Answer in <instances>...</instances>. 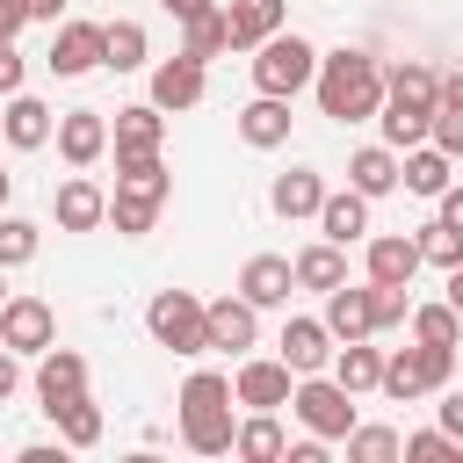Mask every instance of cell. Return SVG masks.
I'll list each match as a JSON object with an SVG mask.
<instances>
[{
    "mask_svg": "<svg viewBox=\"0 0 463 463\" xmlns=\"http://www.w3.org/2000/svg\"><path fill=\"white\" fill-rule=\"evenodd\" d=\"M14 87H22V51L0 43V94H14Z\"/></svg>",
    "mask_w": 463,
    "mask_h": 463,
    "instance_id": "cell-45",
    "label": "cell"
},
{
    "mask_svg": "<svg viewBox=\"0 0 463 463\" xmlns=\"http://www.w3.org/2000/svg\"><path fill=\"white\" fill-rule=\"evenodd\" d=\"M376 123H383V145L391 152H405V145H420L427 137V109H412V101H376Z\"/></svg>",
    "mask_w": 463,
    "mask_h": 463,
    "instance_id": "cell-33",
    "label": "cell"
},
{
    "mask_svg": "<svg viewBox=\"0 0 463 463\" xmlns=\"http://www.w3.org/2000/svg\"><path fill=\"white\" fill-rule=\"evenodd\" d=\"M203 7H210V0H166V14H181V22H188V14H203Z\"/></svg>",
    "mask_w": 463,
    "mask_h": 463,
    "instance_id": "cell-48",
    "label": "cell"
},
{
    "mask_svg": "<svg viewBox=\"0 0 463 463\" xmlns=\"http://www.w3.org/2000/svg\"><path fill=\"white\" fill-rule=\"evenodd\" d=\"M232 456H246V463H275V456H282V420H275V412L239 420V427H232Z\"/></svg>",
    "mask_w": 463,
    "mask_h": 463,
    "instance_id": "cell-31",
    "label": "cell"
},
{
    "mask_svg": "<svg viewBox=\"0 0 463 463\" xmlns=\"http://www.w3.org/2000/svg\"><path fill=\"white\" fill-rule=\"evenodd\" d=\"M43 65H51L58 80H80V72H94V65H101V22H58V36H51Z\"/></svg>",
    "mask_w": 463,
    "mask_h": 463,
    "instance_id": "cell-10",
    "label": "cell"
},
{
    "mask_svg": "<svg viewBox=\"0 0 463 463\" xmlns=\"http://www.w3.org/2000/svg\"><path fill=\"white\" fill-rule=\"evenodd\" d=\"M181 29H188V36H181V58H195V65H210V58L224 51V14H217V7H203V14H188Z\"/></svg>",
    "mask_w": 463,
    "mask_h": 463,
    "instance_id": "cell-36",
    "label": "cell"
},
{
    "mask_svg": "<svg viewBox=\"0 0 463 463\" xmlns=\"http://www.w3.org/2000/svg\"><path fill=\"white\" fill-rule=\"evenodd\" d=\"M14 391H22V354H14V347H0V405H7Z\"/></svg>",
    "mask_w": 463,
    "mask_h": 463,
    "instance_id": "cell-43",
    "label": "cell"
},
{
    "mask_svg": "<svg viewBox=\"0 0 463 463\" xmlns=\"http://www.w3.org/2000/svg\"><path fill=\"white\" fill-rule=\"evenodd\" d=\"M333 340H369V289H347V282H333L326 289V318H318Z\"/></svg>",
    "mask_w": 463,
    "mask_h": 463,
    "instance_id": "cell-26",
    "label": "cell"
},
{
    "mask_svg": "<svg viewBox=\"0 0 463 463\" xmlns=\"http://www.w3.org/2000/svg\"><path fill=\"white\" fill-rule=\"evenodd\" d=\"M101 210H109V195H101L87 174H72V181L51 195V217H58V232H94V224H101Z\"/></svg>",
    "mask_w": 463,
    "mask_h": 463,
    "instance_id": "cell-22",
    "label": "cell"
},
{
    "mask_svg": "<svg viewBox=\"0 0 463 463\" xmlns=\"http://www.w3.org/2000/svg\"><path fill=\"white\" fill-rule=\"evenodd\" d=\"M318 239H333V246H354V239H369V195H354V188H340V195H318Z\"/></svg>",
    "mask_w": 463,
    "mask_h": 463,
    "instance_id": "cell-16",
    "label": "cell"
},
{
    "mask_svg": "<svg viewBox=\"0 0 463 463\" xmlns=\"http://www.w3.org/2000/svg\"><path fill=\"white\" fill-rule=\"evenodd\" d=\"M145 333L174 354H210L203 347V297H188V289H159L145 304Z\"/></svg>",
    "mask_w": 463,
    "mask_h": 463,
    "instance_id": "cell-6",
    "label": "cell"
},
{
    "mask_svg": "<svg viewBox=\"0 0 463 463\" xmlns=\"http://www.w3.org/2000/svg\"><path fill=\"white\" fill-rule=\"evenodd\" d=\"M51 137H58V159H65V166H94V159L109 152V116L72 109V116H58V123H51Z\"/></svg>",
    "mask_w": 463,
    "mask_h": 463,
    "instance_id": "cell-13",
    "label": "cell"
},
{
    "mask_svg": "<svg viewBox=\"0 0 463 463\" xmlns=\"http://www.w3.org/2000/svg\"><path fill=\"white\" fill-rule=\"evenodd\" d=\"M347 188L369 195V203L391 195V188H398V152H391V145H362V152L347 159Z\"/></svg>",
    "mask_w": 463,
    "mask_h": 463,
    "instance_id": "cell-24",
    "label": "cell"
},
{
    "mask_svg": "<svg viewBox=\"0 0 463 463\" xmlns=\"http://www.w3.org/2000/svg\"><path fill=\"white\" fill-rule=\"evenodd\" d=\"M398 449H405L412 463H449V456H456V434H405Z\"/></svg>",
    "mask_w": 463,
    "mask_h": 463,
    "instance_id": "cell-42",
    "label": "cell"
},
{
    "mask_svg": "<svg viewBox=\"0 0 463 463\" xmlns=\"http://www.w3.org/2000/svg\"><path fill=\"white\" fill-rule=\"evenodd\" d=\"M0 297H7V268H0Z\"/></svg>",
    "mask_w": 463,
    "mask_h": 463,
    "instance_id": "cell-50",
    "label": "cell"
},
{
    "mask_svg": "<svg viewBox=\"0 0 463 463\" xmlns=\"http://www.w3.org/2000/svg\"><path fill=\"white\" fill-rule=\"evenodd\" d=\"M260 340V311L246 297H217L203 304V347H224V354H246Z\"/></svg>",
    "mask_w": 463,
    "mask_h": 463,
    "instance_id": "cell-8",
    "label": "cell"
},
{
    "mask_svg": "<svg viewBox=\"0 0 463 463\" xmlns=\"http://www.w3.org/2000/svg\"><path fill=\"white\" fill-rule=\"evenodd\" d=\"M311 87H318V109H326L333 123H362V116H376V101H383V65H376L369 51H333V58H318Z\"/></svg>",
    "mask_w": 463,
    "mask_h": 463,
    "instance_id": "cell-1",
    "label": "cell"
},
{
    "mask_svg": "<svg viewBox=\"0 0 463 463\" xmlns=\"http://www.w3.org/2000/svg\"><path fill=\"white\" fill-rule=\"evenodd\" d=\"M152 217H159V203H145V195H109V210H101V224H116L123 239H145Z\"/></svg>",
    "mask_w": 463,
    "mask_h": 463,
    "instance_id": "cell-38",
    "label": "cell"
},
{
    "mask_svg": "<svg viewBox=\"0 0 463 463\" xmlns=\"http://www.w3.org/2000/svg\"><path fill=\"white\" fill-rule=\"evenodd\" d=\"M405 282H369V333H391V326H405Z\"/></svg>",
    "mask_w": 463,
    "mask_h": 463,
    "instance_id": "cell-41",
    "label": "cell"
},
{
    "mask_svg": "<svg viewBox=\"0 0 463 463\" xmlns=\"http://www.w3.org/2000/svg\"><path fill=\"white\" fill-rule=\"evenodd\" d=\"M217 14H224V51H253L260 36H275L289 22V0H232Z\"/></svg>",
    "mask_w": 463,
    "mask_h": 463,
    "instance_id": "cell-11",
    "label": "cell"
},
{
    "mask_svg": "<svg viewBox=\"0 0 463 463\" xmlns=\"http://www.w3.org/2000/svg\"><path fill=\"white\" fill-rule=\"evenodd\" d=\"M195 101H203V65L181 58V51L159 58V65H152V109H159V116H181V109H195Z\"/></svg>",
    "mask_w": 463,
    "mask_h": 463,
    "instance_id": "cell-12",
    "label": "cell"
},
{
    "mask_svg": "<svg viewBox=\"0 0 463 463\" xmlns=\"http://www.w3.org/2000/svg\"><path fill=\"white\" fill-rule=\"evenodd\" d=\"M232 376H217V369H195L188 383H181V441L195 449V456H232Z\"/></svg>",
    "mask_w": 463,
    "mask_h": 463,
    "instance_id": "cell-2",
    "label": "cell"
},
{
    "mask_svg": "<svg viewBox=\"0 0 463 463\" xmlns=\"http://www.w3.org/2000/svg\"><path fill=\"white\" fill-rule=\"evenodd\" d=\"M51 123H58V116H51L36 94H22V87H14V94H7V109H0V130H7V145H14V152L51 145Z\"/></svg>",
    "mask_w": 463,
    "mask_h": 463,
    "instance_id": "cell-17",
    "label": "cell"
},
{
    "mask_svg": "<svg viewBox=\"0 0 463 463\" xmlns=\"http://www.w3.org/2000/svg\"><path fill=\"white\" fill-rule=\"evenodd\" d=\"M289 275H297V289H333V282H347V246H333V239H318V246H304L297 260H289Z\"/></svg>",
    "mask_w": 463,
    "mask_h": 463,
    "instance_id": "cell-25",
    "label": "cell"
},
{
    "mask_svg": "<svg viewBox=\"0 0 463 463\" xmlns=\"http://www.w3.org/2000/svg\"><path fill=\"white\" fill-rule=\"evenodd\" d=\"M87 391V362L72 354V347H43V362H36V398H43V412H58L65 398H80Z\"/></svg>",
    "mask_w": 463,
    "mask_h": 463,
    "instance_id": "cell-15",
    "label": "cell"
},
{
    "mask_svg": "<svg viewBox=\"0 0 463 463\" xmlns=\"http://www.w3.org/2000/svg\"><path fill=\"white\" fill-rule=\"evenodd\" d=\"M456 376V347H391L383 354V369H376V391L383 398H398V405H412V398H427V391H441Z\"/></svg>",
    "mask_w": 463,
    "mask_h": 463,
    "instance_id": "cell-4",
    "label": "cell"
},
{
    "mask_svg": "<svg viewBox=\"0 0 463 463\" xmlns=\"http://www.w3.org/2000/svg\"><path fill=\"white\" fill-rule=\"evenodd\" d=\"M159 137H166V116H159L152 101H137V109H116V130H109V145H116V159H137V152H159Z\"/></svg>",
    "mask_w": 463,
    "mask_h": 463,
    "instance_id": "cell-21",
    "label": "cell"
},
{
    "mask_svg": "<svg viewBox=\"0 0 463 463\" xmlns=\"http://www.w3.org/2000/svg\"><path fill=\"white\" fill-rule=\"evenodd\" d=\"M51 420H58V441H65V449H94V441H101V405H94L87 391H80V398H65Z\"/></svg>",
    "mask_w": 463,
    "mask_h": 463,
    "instance_id": "cell-32",
    "label": "cell"
},
{
    "mask_svg": "<svg viewBox=\"0 0 463 463\" xmlns=\"http://www.w3.org/2000/svg\"><path fill=\"white\" fill-rule=\"evenodd\" d=\"M36 246H43V232L29 217H0V268H29Z\"/></svg>",
    "mask_w": 463,
    "mask_h": 463,
    "instance_id": "cell-40",
    "label": "cell"
},
{
    "mask_svg": "<svg viewBox=\"0 0 463 463\" xmlns=\"http://www.w3.org/2000/svg\"><path fill=\"white\" fill-rule=\"evenodd\" d=\"M239 137H246L253 152L289 145V101H282V94H253V101L239 109Z\"/></svg>",
    "mask_w": 463,
    "mask_h": 463,
    "instance_id": "cell-18",
    "label": "cell"
},
{
    "mask_svg": "<svg viewBox=\"0 0 463 463\" xmlns=\"http://www.w3.org/2000/svg\"><path fill=\"white\" fill-rule=\"evenodd\" d=\"M311 72H318V51H311L297 29H275V36L253 43V87H260V94L297 101V94L311 87Z\"/></svg>",
    "mask_w": 463,
    "mask_h": 463,
    "instance_id": "cell-3",
    "label": "cell"
},
{
    "mask_svg": "<svg viewBox=\"0 0 463 463\" xmlns=\"http://www.w3.org/2000/svg\"><path fill=\"white\" fill-rule=\"evenodd\" d=\"M318 195H326V181L311 174V166H289L275 188H268V203H275V217H311L318 210Z\"/></svg>",
    "mask_w": 463,
    "mask_h": 463,
    "instance_id": "cell-30",
    "label": "cell"
},
{
    "mask_svg": "<svg viewBox=\"0 0 463 463\" xmlns=\"http://www.w3.org/2000/svg\"><path fill=\"white\" fill-rule=\"evenodd\" d=\"M7 195H14V174H0V203H7Z\"/></svg>",
    "mask_w": 463,
    "mask_h": 463,
    "instance_id": "cell-49",
    "label": "cell"
},
{
    "mask_svg": "<svg viewBox=\"0 0 463 463\" xmlns=\"http://www.w3.org/2000/svg\"><path fill=\"white\" fill-rule=\"evenodd\" d=\"M405 318H412V340H420V347H456V340H463L456 304H420V311H405Z\"/></svg>",
    "mask_w": 463,
    "mask_h": 463,
    "instance_id": "cell-35",
    "label": "cell"
},
{
    "mask_svg": "<svg viewBox=\"0 0 463 463\" xmlns=\"http://www.w3.org/2000/svg\"><path fill=\"white\" fill-rule=\"evenodd\" d=\"M340 441H347V463H398V434L391 427H362L354 420Z\"/></svg>",
    "mask_w": 463,
    "mask_h": 463,
    "instance_id": "cell-37",
    "label": "cell"
},
{
    "mask_svg": "<svg viewBox=\"0 0 463 463\" xmlns=\"http://www.w3.org/2000/svg\"><path fill=\"white\" fill-rule=\"evenodd\" d=\"M289 289H297V275H289V260H282V253H253V260H246V275H239V297H246L253 311H282V304H289Z\"/></svg>",
    "mask_w": 463,
    "mask_h": 463,
    "instance_id": "cell-14",
    "label": "cell"
},
{
    "mask_svg": "<svg viewBox=\"0 0 463 463\" xmlns=\"http://www.w3.org/2000/svg\"><path fill=\"white\" fill-rule=\"evenodd\" d=\"M145 58H152L145 22H101V65H109V72H137Z\"/></svg>",
    "mask_w": 463,
    "mask_h": 463,
    "instance_id": "cell-28",
    "label": "cell"
},
{
    "mask_svg": "<svg viewBox=\"0 0 463 463\" xmlns=\"http://www.w3.org/2000/svg\"><path fill=\"white\" fill-rule=\"evenodd\" d=\"M398 181H405V195H441L449 181H456V159L441 152V145H405V159H398Z\"/></svg>",
    "mask_w": 463,
    "mask_h": 463,
    "instance_id": "cell-19",
    "label": "cell"
},
{
    "mask_svg": "<svg viewBox=\"0 0 463 463\" xmlns=\"http://www.w3.org/2000/svg\"><path fill=\"white\" fill-rule=\"evenodd\" d=\"M441 434H456V441H463V398H441Z\"/></svg>",
    "mask_w": 463,
    "mask_h": 463,
    "instance_id": "cell-46",
    "label": "cell"
},
{
    "mask_svg": "<svg viewBox=\"0 0 463 463\" xmlns=\"http://www.w3.org/2000/svg\"><path fill=\"white\" fill-rule=\"evenodd\" d=\"M326 354H333V333H326L318 318H289V326H282V354H275V362H282L289 376L326 369Z\"/></svg>",
    "mask_w": 463,
    "mask_h": 463,
    "instance_id": "cell-20",
    "label": "cell"
},
{
    "mask_svg": "<svg viewBox=\"0 0 463 463\" xmlns=\"http://www.w3.org/2000/svg\"><path fill=\"white\" fill-rule=\"evenodd\" d=\"M289 412H297L318 441H340V434L354 427V391H340L326 369H311V376H297V383H289Z\"/></svg>",
    "mask_w": 463,
    "mask_h": 463,
    "instance_id": "cell-5",
    "label": "cell"
},
{
    "mask_svg": "<svg viewBox=\"0 0 463 463\" xmlns=\"http://www.w3.org/2000/svg\"><path fill=\"white\" fill-rule=\"evenodd\" d=\"M383 94H391V101H412V109H434V65H420V58L391 65V72H383Z\"/></svg>",
    "mask_w": 463,
    "mask_h": 463,
    "instance_id": "cell-34",
    "label": "cell"
},
{
    "mask_svg": "<svg viewBox=\"0 0 463 463\" xmlns=\"http://www.w3.org/2000/svg\"><path fill=\"white\" fill-rule=\"evenodd\" d=\"M412 275H420V246L405 232H376L369 239V282H405L412 289Z\"/></svg>",
    "mask_w": 463,
    "mask_h": 463,
    "instance_id": "cell-23",
    "label": "cell"
},
{
    "mask_svg": "<svg viewBox=\"0 0 463 463\" xmlns=\"http://www.w3.org/2000/svg\"><path fill=\"white\" fill-rule=\"evenodd\" d=\"M326 362H333V383H340V391H354V398H362V391H376V369H383V354H376L369 340H340Z\"/></svg>",
    "mask_w": 463,
    "mask_h": 463,
    "instance_id": "cell-27",
    "label": "cell"
},
{
    "mask_svg": "<svg viewBox=\"0 0 463 463\" xmlns=\"http://www.w3.org/2000/svg\"><path fill=\"white\" fill-rule=\"evenodd\" d=\"M22 22H29V0H0V43H14Z\"/></svg>",
    "mask_w": 463,
    "mask_h": 463,
    "instance_id": "cell-44",
    "label": "cell"
},
{
    "mask_svg": "<svg viewBox=\"0 0 463 463\" xmlns=\"http://www.w3.org/2000/svg\"><path fill=\"white\" fill-rule=\"evenodd\" d=\"M58 7L65 0H29V22H58Z\"/></svg>",
    "mask_w": 463,
    "mask_h": 463,
    "instance_id": "cell-47",
    "label": "cell"
},
{
    "mask_svg": "<svg viewBox=\"0 0 463 463\" xmlns=\"http://www.w3.org/2000/svg\"><path fill=\"white\" fill-rule=\"evenodd\" d=\"M58 340V311L43 297H0V347L14 354H43Z\"/></svg>",
    "mask_w": 463,
    "mask_h": 463,
    "instance_id": "cell-7",
    "label": "cell"
},
{
    "mask_svg": "<svg viewBox=\"0 0 463 463\" xmlns=\"http://www.w3.org/2000/svg\"><path fill=\"white\" fill-rule=\"evenodd\" d=\"M289 369L282 362H268V354H253V362H239V376H232V405H253V412H282L289 405Z\"/></svg>",
    "mask_w": 463,
    "mask_h": 463,
    "instance_id": "cell-9",
    "label": "cell"
},
{
    "mask_svg": "<svg viewBox=\"0 0 463 463\" xmlns=\"http://www.w3.org/2000/svg\"><path fill=\"white\" fill-rule=\"evenodd\" d=\"M116 195H145V203H166L174 181L159 166V152H137V159H116Z\"/></svg>",
    "mask_w": 463,
    "mask_h": 463,
    "instance_id": "cell-29",
    "label": "cell"
},
{
    "mask_svg": "<svg viewBox=\"0 0 463 463\" xmlns=\"http://www.w3.org/2000/svg\"><path fill=\"white\" fill-rule=\"evenodd\" d=\"M412 246H420V260H434V268H463V224H441V217H434Z\"/></svg>",
    "mask_w": 463,
    "mask_h": 463,
    "instance_id": "cell-39",
    "label": "cell"
}]
</instances>
